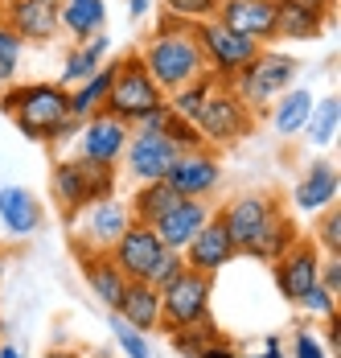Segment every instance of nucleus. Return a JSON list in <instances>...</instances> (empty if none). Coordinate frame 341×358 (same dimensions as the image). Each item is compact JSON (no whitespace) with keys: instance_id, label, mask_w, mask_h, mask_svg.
<instances>
[{"instance_id":"f257e3e1","label":"nucleus","mask_w":341,"mask_h":358,"mask_svg":"<svg viewBox=\"0 0 341 358\" xmlns=\"http://www.w3.org/2000/svg\"><path fill=\"white\" fill-rule=\"evenodd\" d=\"M140 62H144V71L152 74V83L165 95L185 87V83H194L198 74H205V58L198 37H194V25L177 21L169 13H161L157 34H148V41L140 45Z\"/></svg>"},{"instance_id":"f03ea898","label":"nucleus","mask_w":341,"mask_h":358,"mask_svg":"<svg viewBox=\"0 0 341 358\" xmlns=\"http://www.w3.org/2000/svg\"><path fill=\"white\" fill-rule=\"evenodd\" d=\"M0 111L29 136L50 144L54 128L70 115V91L62 83H8L0 91Z\"/></svg>"},{"instance_id":"7ed1b4c3","label":"nucleus","mask_w":341,"mask_h":358,"mask_svg":"<svg viewBox=\"0 0 341 358\" xmlns=\"http://www.w3.org/2000/svg\"><path fill=\"white\" fill-rule=\"evenodd\" d=\"M119 185L115 165H103V161H87V157H62L54 161V173H50V189H54V202L66 222H74L78 210H87L91 202L111 198Z\"/></svg>"},{"instance_id":"20e7f679","label":"nucleus","mask_w":341,"mask_h":358,"mask_svg":"<svg viewBox=\"0 0 341 358\" xmlns=\"http://www.w3.org/2000/svg\"><path fill=\"white\" fill-rule=\"evenodd\" d=\"M296 71H300V62H296L292 54H280V50H268V45H263L259 58L231 83V91H235L255 115H263V111L296 83Z\"/></svg>"},{"instance_id":"39448f33","label":"nucleus","mask_w":341,"mask_h":358,"mask_svg":"<svg viewBox=\"0 0 341 358\" xmlns=\"http://www.w3.org/2000/svg\"><path fill=\"white\" fill-rule=\"evenodd\" d=\"M194 37H198V45H202V58H205V74H214V83H235L255 58H259V41H251V37L235 34V29H226L222 21H198L194 25Z\"/></svg>"},{"instance_id":"423d86ee","label":"nucleus","mask_w":341,"mask_h":358,"mask_svg":"<svg viewBox=\"0 0 341 358\" xmlns=\"http://www.w3.org/2000/svg\"><path fill=\"white\" fill-rule=\"evenodd\" d=\"M194 128L202 132V141L210 148H226V144H239L242 136H251L255 111L247 108L226 83H214L210 95L202 99V108H198V115H194Z\"/></svg>"},{"instance_id":"0eeeda50","label":"nucleus","mask_w":341,"mask_h":358,"mask_svg":"<svg viewBox=\"0 0 341 358\" xmlns=\"http://www.w3.org/2000/svg\"><path fill=\"white\" fill-rule=\"evenodd\" d=\"M157 103H165V91L152 83V74L144 71L140 54L119 58L115 62V78H111V91L103 99V111L115 115V120H124V124H140Z\"/></svg>"},{"instance_id":"6e6552de","label":"nucleus","mask_w":341,"mask_h":358,"mask_svg":"<svg viewBox=\"0 0 341 358\" xmlns=\"http://www.w3.org/2000/svg\"><path fill=\"white\" fill-rule=\"evenodd\" d=\"M214 276H202L194 268H181L169 285H161V329H185L210 317Z\"/></svg>"},{"instance_id":"1a4fd4ad","label":"nucleus","mask_w":341,"mask_h":358,"mask_svg":"<svg viewBox=\"0 0 341 358\" xmlns=\"http://www.w3.org/2000/svg\"><path fill=\"white\" fill-rule=\"evenodd\" d=\"M128 222H132V210H128V202L124 198H99V202H91L87 210H78L74 215V248L82 251H111L119 243V235L128 231Z\"/></svg>"},{"instance_id":"9d476101","label":"nucleus","mask_w":341,"mask_h":358,"mask_svg":"<svg viewBox=\"0 0 341 358\" xmlns=\"http://www.w3.org/2000/svg\"><path fill=\"white\" fill-rule=\"evenodd\" d=\"M165 181L173 185L177 198H210L218 185H222V161H218V148H194V152H177L169 165Z\"/></svg>"},{"instance_id":"9b49d317","label":"nucleus","mask_w":341,"mask_h":358,"mask_svg":"<svg viewBox=\"0 0 341 358\" xmlns=\"http://www.w3.org/2000/svg\"><path fill=\"white\" fill-rule=\"evenodd\" d=\"M173 157H177V148L169 144L165 132H144V128H132V136L124 144V157H119V165H124V173L136 181H161L169 173Z\"/></svg>"},{"instance_id":"f8f14e48","label":"nucleus","mask_w":341,"mask_h":358,"mask_svg":"<svg viewBox=\"0 0 341 358\" xmlns=\"http://www.w3.org/2000/svg\"><path fill=\"white\" fill-rule=\"evenodd\" d=\"M128 136H132V124H124V120H115L107 111H95V115L82 120V128L74 136V157L103 161V165H119Z\"/></svg>"},{"instance_id":"ddd939ff","label":"nucleus","mask_w":341,"mask_h":358,"mask_svg":"<svg viewBox=\"0 0 341 358\" xmlns=\"http://www.w3.org/2000/svg\"><path fill=\"white\" fill-rule=\"evenodd\" d=\"M275 264V288L288 305H296L312 285H321V248L312 239H296Z\"/></svg>"},{"instance_id":"4468645a","label":"nucleus","mask_w":341,"mask_h":358,"mask_svg":"<svg viewBox=\"0 0 341 358\" xmlns=\"http://www.w3.org/2000/svg\"><path fill=\"white\" fill-rule=\"evenodd\" d=\"M214 21H222L226 29L251 37L259 45L275 41V21H280V4L275 0H222Z\"/></svg>"},{"instance_id":"2eb2a0df","label":"nucleus","mask_w":341,"mask_h":358,"mask_svg":"<svg viewBox=\"0 0 341 358\" xmlns=\"http://www.w3.org/2000/svg\"><path fill=\"white\" fill-rule=\"evenodd\" d=\"M165 255V243L157 239V231L148 222H128V231L119 235V243L111 248V259L119 264V272L128 280H148L157 259Z\"/></svg>"},{"instance_id":"dca6fc26","label":"nucleus","mask_w":341,"mask_h":358,"mask_svg":"<svg viewBox=\"0 0 341 358\" xmlns=\"http://www.w3.org/2000/svg\"><path fill=\"white\" fill-rule=\"evenodd\" d=\"M275 206H280V202H275L272 194H239V198H231L226 206H218L214 215L226 227V235L235 239V248L247 251V243L263 231V222L272 218Z\"/></svg>"},{"instance_id":"f3484780","label":"nucleus","mask_w":341,"mask_h":358,"mask_svg":"<svg viewBox=\"0 0 341 358\" xmlns=\"http://www.w3.org/2000/svg\"><path fill=\"white\" fill-rule=\"evenodd\" d=\"M235 255H239V248H235V239L226 235V227L218 222V215H210V222L181 248L185 268H194V272H202V276H218Z\"/></svg>"},{"instance_id":"a211bd4d","label":"nucleus","mask_w":341,"mask_h":358,"mask_svg":"<svg viewBox=\"0 0 341 358\" xmlns=\"http://www.w3.org/2000/svg\"><path fill=\"white\" fill-rule=\"evenodd\" d=\"M0 21L21 37L25 45H29V41L45 45V41H54V37L62 34V25H58V4H54V0H13V4L0 8Z\"/></svg>"},{"instance_id":"6ab92c4d","label":"nucleus","mask_w":341,"mask_h":358,"mask_svg":"<svg viewBox=\"0 0 341 358\" xmlns=\"http://www.w3.org/2000/svg\"><path fill=\"white\" fill-rule=\"evenodd\" d=\"M210 215H214V210H210L205 198H177L169 210L152 222V231H157V239L169 251H181L205 222H210Z\"/></svg>"},{"instance_id":"aec40b11","label":"nucleus","mask_w":341,"mask_h":358,"mask_svg":"<svg viewBox=\"0 0 341 358\" xmlns=\"http://www.w3.org/2000/svg\"><path fill=\"white\" fill-rule=\"evenodd\" d=\"M338 165L333 161H312L305 169V178L292 189V206L305 215H321L329 206H338Z\"/></svg>"},{"instance_id":"412c9836","label":"nucleus","mask_w":341,"mask_h":358,"mask_svg":"<svg viewBox=\"0 0 341 358\" xmlns=\"http://www.w3.org/2000/svg\"><path fill=\"white\" fill-rule=\"evenodd\" d=\"M115 317L124 325H132L136 334L161 329V288L148 285V280H128L119 305H115Z\"/></svg>"},{"instance_id":"4be33fe9","label":"nucleus","mask_w":341,"mask_h":358,"mask_svg":"<svg viewBox=\"0 0 341 358\" xmlns=\"http://www.w3.org/2000/svg\"><path fill=\"white\" fill-rule=\"evenodd\" d=\"M41 202H37L34 194L25 189V185H4L0 189V222H4V231L13 235V239H29L41 231Z\"/></svg>"},{"instance_id":"5701e85b","label":"nucleus","mask_w":341,"mask_h":358,"mask_svg":"<svg viewBox=\"0 0 341 358\" xmlns=\"http://www.w3.org/2000/svg\"><path fill=\"white\" fill-rule=\"evenodd\" d=\"M82 276H87L91 292L115 313V305H119V296L128 288V276L119 272V264L111 259V251H87L82 255Z\"/></svg>"},{"instance_id":"b1692460","label":"nucleus","mask_w":341,"mask_h":358,"mask_svg":"<svg viewBox=\"0 0 341 358\" xmlns=\"http://www.w3.org/2000/svg\"><path fill=\"white\" fill-rule=\"evenodd\" d=\"M312 103H317V99H312V91H308V87H288L272 108H268V120H272L275 136H280V141L300 136V132H305V124H308Z\"/></svg>"},{"instance_id":"393cba45","label":"nucleus","mask_w":341,"mask_h":358,"mask_svg":"<svg viewBox=\"0 0 341 358\" xmlns=\"http://www.w3.org/2000/svg\"><path fill=\"white\" fill-rule=\"evenodd\" d=\"M296 239H300V231H296L292 215H288L284 206H275L272 218L263 222V231L247 243V251H242V255H255V259H280V255L292 248Z\"/></svg>"},{"instance_id":"a878e982","label":"nucleus","mask_w":341,"mask_h":358,"mask_svg":"<svg viewBox=\"0 0 341 358\" xmlns=\"http://www.w3.org/2000/svg\"><path fill=\"white\" fill-rule=\"evenodd\" d=\"M58 25H62V34L74 37V45H82L87 37L103 34V25H107V4H103V0H62V4H58Z\"/></svg>"},{"instance_id":"bb28decb","label":"nucleus","mask_w":341,"mask_h":358,"mask_svg":"<svg viewBox=\"0 0 341 358\" xmlns=\"http://www.w3.org/2000/svg\"><path fill=\"white\" fill-rule=\"evenodd\" d=\"M115 62H119V58H115ZM115 62H103V66L91 74V78H82L78 87H70V115L87 120V115L103 111V99H107V91H111V78H115Z\"/></svg>"},{"instance_id":"cd10ccee","label":"nucleus","mask_w":341,"mask_h":358,"mask_svg":"<svg viewBox=\"0 0 341 358\" xmlns=\"http://www.w3.org/2000/svg\"><path fill=\"white\" fill-rule=\"evenodd\" d=\"M173 202H177V194H173V185L165 178L161 181H140L136 194L128 198V210H132V222H148V227H152Z\"/></svg>"},{"instance_id":"c85d7f7f","label":"nucleus","mask_w":341,"mask_h":358,"mask_svg":"<svg viewBox=\"0 0 341 358\" xmlns=\"http://www.w3.org/2000/svg\"><path fill=\"white\" fill-rule=\"evenodd\" d=\"M338 124H341V103L338 95H325V99H317L312 111H308V124L300 136H308V144H317V148H329V144L338 141Z\"/></svg>"},{"instance_id":"c756f323","label":"nucleus","mask_w":341,"mask_h":358,"mask_svg":"<svg viewBox=\"0 0 341 358\" xmlns=\"http://www.w3.org/2000/svg\"><path fill=\"white\" fill-rule=\"evenodd\" d=\"M210 87H214V74H198L194 83H185V87L169 91V95H165V103H169V111H177L181 120H194L198 108H202V99L210 95Z\"/></svg>"},{"instance_id":"7c9ffc66","label":"nucleus","mask_w":341,"mask_h":358,"mask_svg":"<svg viewBox=\"0 0 341 358\" xmlns=\"http://www.w3.org/2000/svg\"><path fill=\"white\" fill-rule=\"evenodd\" d=\"M21 62H25V41L0 21V91H4L8 83H17Z\"/></svg>"},{"instance_id":"2f4dec72","label":"nucleus","mask_w":341,"mask_h":358,"mask_svg":"<svg viewBox=\"0 0 341 358\" xmlns=\"http://www.w3.org/2000/svg\"><path fill=\"white\" fill-rule=\"evenodd\" d=\"M169 338H173V346H177L181 355L198 358V355L205 350V346H210V342H218V325H214L210 317H205V322H198V325H185V329H173Z\"/></svg>"},{"instance_id":"473e14b6","label":"nucleus","mask_w":341,"mask_h":358,"mask_svg":"<svg viewBox=\"0 0 341 358\" xmlns=\"http://www.w3.org/2000/svg\"><path fill=\"white\" fill-rule=\"evenodd\" d=\"M99 66H103V62H99V58H91L82 45H70L66 62H62V78H58V83H62V87L70 91V87H78L82 78H91V74L99 71Z\"/></svg>"},{"instance_id":"72a5a7b5","label":"nucleus","mask_w":341,"mask_h":358,"mask_svg":"<svg viewBox=\"0 0 341 358\" xmlns=\"http://www.w3.org/2000/svg\"><path fill=\"white\" fill-rule=\"evenodd\" d=\"M161 4H165L161 13H169V17H177V21L198 25V21H210V17L218 13L222 0H161Z\"/></svg>"},{"instance_id":"f704fd0d","label":"nucleus","mask_w":341,"mask_h":358,"mask_svg":"<svg viewBox=\"0 0 341 358\" xmlns=\"http://www.w3.org/2000/svg\"><path fill=\"white\" fill-rule=\"evenodd\" d=\"M165 136L177 152H194V148H202V132L194 128V120H181L177 111H169V120H165Z\"/></svg>"},{"instance_id":"c9c22d12","label":"nucleus","mask_w":341,"mask_h":358,"mask_svg":"<svg viewBox=\"0 0 341 358\" xmlns=\"http://www.w3.org/2000/svg\"><path fill=\"white\" fill-rule=\"evenodd\" d=\"M312 243L325 251H341V215H338V206H329V210H321L317 215V227H312Z\"/></svg>"},{"instance_id":"e433bc0d","label":"nucleus","mask_w":341,"mask_h":358,"mask_svg":"<svg viewBox=\"0 0 341 358\" xmlns=\"http://www.w3.org/2000/svg\"><path fill=\"white\" fill-rule=\"evenodd\" d=\"M111 329H115V346L124 350L128 358H152V346H148V334H136L132 325H124L119 317L111 322Z\"/></svg>"},{"instance_id":"4c0bfd02","label":"nucleus","mask_w":341,"mask_h":358,"mask_svg":"<svg viewBox=\"0 0 341 358\" xmlns=\"http://www.w3.org/2000/svg\"><path fill=\"white\" fill-rule=\"evenodd\" d=\"M296 305H300L305 313H312V317H333V313H338V296H329L321 285H312Z\"/></svg>"},{"instance_id":"58836bf2","label":"nucleus","mask_w":341,"mask_h":358,"mask_svg":"<svg viewBox=\"0 0 341 358\" xmlns=\"http://www.w3.org/2000/svg\"><path fill=\"white\" fill-rule=\"evenodd\" d=\"M181 268H185V259H181V251H169L165 248V255H161V259H157V268H152V276H148V285H169L173 276H177V272H181Z\"/></svg>"},{"instance_id":"ea45409f","label":"nucleus","mask_w":341,"mask_h":358,"mask_svg":"<svg viewBox=\"0 0 341 358\" xmlns=\"http://www.w3.org/2000/svg\"><path fill=\"white\" fill-rule=\"evenodd\" d=\"M321 288L329 296H341V251L321 255Z\"/></svg>"},{"instance_id":"a19ab883","label":"nucleus","mask_w":341,"mask_h":358,"mask_svg":"<svg viewBox=\"0 0 341 358\" xmlns=\"http://www.w3.org/2000/svg\"><path fill=\"white\" fill-rule=\"evenodd\" d=\"M280 8H300V13H312V17H325L333 21V0H275Z\"/></svg>"},{"instance_id":"79ce46f5","label":"nucleus","mask_w":341,"mask_h":358,"mask_svg":"<svg viewBox=\"0 0 341 358\" xmlns=\"http://www.w3.org/2000/svg\"><path fill=\"white\" fill-rule=\"evenodd\" d=\"M292 358H329V355H325V346H321L308 329H300V334H296V346H292Z\"/></svg>"},{"instance_id":"37998d69","label":"nucleus","mask_w":341,"mask_h":358,"mask_svg":"<svg viewBox=\"0 0 341 358\" xmlns=\"http://www.w3.org/2000/svg\"><path fill=\"white\" fill-rule=\"evenodd\" d=\"M78 128H82V120L78 115H66L58 128H54V136H50V148H62V144H74V136H78Z\"/></svg>"},{"instance_id":"c03bdc74","label":"nucleus","mask_w":341,"mask_h":358,"mask_svg":"<svg viewBox=\"0 0 341 358\" xmlns=\"http://www.w3.org/2000/svg\"><path fill=\"white\" fill-rule=\"evenodd\" d=\"M82 50H87L91 58H99V62H107V54H111V37H107V34L87 37V41H82Z\"/></svg>"},{"instance_id":"a18cd8bd","label":"nucleus","mask_w":341,"mask_h":358,"mask_svg":"<svg viewBox=\"0 0 341 358\" xmlns=\"http://www.w3.org/2000/svg\"><path fill=\"white\" fill-rule=\"evenodd\" d=\"M198 358H235V350H231V346H222V342H210Z\"/></svg>"},{"instance_id":"49530a36","label":"nucleus","mask_w":341,"mask_h":358,"mask_svg":"<svg viewBox=\"0 0 341 358\" xmlns=\"http://www.w3.org/2000/svg\"><path fill=\"white\" fill-rule=\"evenodd\" d=\"M148 8H152V0H128V17H132V21H144Z\"/></svg>"},{"instance_id":"de8ad7c7","label":"nucleus","mask_w":341,"mask_h":358,"mask_svg":"<svg viewBox=\"0 0 341 358\" xmlns=\"http://www.w3.org/2000/svg\"><path fill=\"white\" fill-rule=\"evenodd\" d=\"M251 358H288V355H284L280 338H268V342H263V355H251Z\"/></svg>"},{"instance_id":"09e8293b","label":"nucleus","mask_w":341,"mask_h":358,"mask_svg":"<svg viewBox=\"0 0 341 358\" xmlns=\"http://www.w3.org/2000/svg\"><path fill=\"white\" fill-rule=\"evenodd\" d=\"M45 358H82V355H74V350H45Z\"/></svg>"},{"instance_id":"8fccbe9b","label":"nucleus","mask_w":341,"mask_h":358,"mask_svg":"<svg viewBox=\"0 0 341 358\" xmlns=\"http://www.w3.org/2000/svg\"><path fill=\"white\" fill-rule=\"evenodd\" d=\"M0 358H21V350L17 346H0Z\"/></svg>"},{"instance_id":"3c124183","label":"nucleus","mask_w":341,"mask_h":358,"mask_svg":"<svg viewBox=\"0 0 341 358\" xmlns=\"http://www.w3.org/2000/svg\"><path fill=\"white\" fill-rule=\"evenodd\" d=\"M4 4H13V0H0V8H4Z\"/></svg>"},{"instance_id":"603ef678","label":"nucleus","mask_w":341,"mask_h":358,"mask_svg":"<svg viewBox=\"0 0 341 358\" xmlns=\"http://www.w3.org/2000/svg\"><path fill=\"white\" fill-rule=\"evenodd\" d=\"M54 4H62V0H54Z\"/></svg>"}]
</instances>
